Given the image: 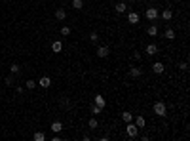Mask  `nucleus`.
<instances>
[{
	"instance_id": "obj_1",
	"label": "nucleus",
	"mask_w": 190,
	"mask_h": 141,
	"mask_svg": "<svg viewBox=\"0 0 190 141\" xmlns=\"http://www.w3.org/2000/svg\"><path fill=\"white\" fill-rule=\"evenodd\" d=\"M154 114H156V116H165V114H167V107H165L163 101H156V103H154Z\"/></svg>"
},
{
	"instance_id": "obj_2",
	"label": "nucleus",
	"mask_w": 190,
	"mask_h": 141,
	"mask_svg": "<svg viewBox=\"0 0 190 141\" xmlns=\"http://www.w3.org/2000/svg\"><path fill=\"white\" fill-rule=\"evenodd\" d=\"M126 133H127V137H133V139H135L137 135H139V128L135 126V122H127V126H126Z\"/></svg>"
},
{
	"instance_id": "obj_3",
	"label": "nucleus",
	"mask_w": 190,
	"mask_h": 141,
	"mask_svg": "<svg viewBox=\"0 0 190 141\" xmlns=\"http://www.w3.org/2000/svg\"><path fill=\"white\" fill-rule=\"evenodd\" d=\"M146 19H150V21H154V19H158L160 17V12L156 8H146Z\"/></svg>"
},
{
	"instance_id": "obj_4",
	"label": "nucleus",
	"mask_w": 190,
	"mask_h": 141,
	"mask_svg": "<svg viewBox=\"0 0 190 141\" xmlns=\"http://www.w3.org/2000/svg\"><path fill=\"white\" fill-rule=\"evenodd\" d=\"M109 54H110L109 46H99L97 48V57H109Z\"/></svg>"
},
{
	"instance_id": "obj_5",
	"label": "nucleus",
	"mask_w": 190,
	"mask_h": 141,
	"mask_svg": "<svg viewBox=\"0 0 190 141\" xmlns=\"http://www.w3.org/2000/svg\"><path fill=\"white\" fill-rule=\"evenodd\" d=\"M38 86H42V88H50L51 86V78L50 76H40V80L36 82Z\"/></svg>"
},
{
	"instance_id": "obj_6",
	"label": "nucleus",
	"mask_w": 190,
	"mask_h": 141,
	"mask_svg": "<svg viewBox=\"0 0 190 141\" xmlns=\"http://www.w3.org/2000/svg\"><path fill=\"white\" fill-rule=\"evenodd\" d=\"M127 21L131 23V25H137V23H139V14H137V12H129V14H127Z\"/></svg>"
},
{
	"instance_id": "obj_7",
	"label": "nucleus",
	"mask_w": 190,
	"mask_h": 141,
	"mask_svg": "<svg viewBox=\"0 0 190 141\" xmlns=\"http://www.w3.org/2000/svg\"><path fill=\"white\" fill-rule=\"evenodd\" d=\"M163 69H165V67H163L162 61H156V63L152 65V71H154L156 74H162V73H163Z\"/></svg>"
},
{
	"instance_id": "obj_8",
	"label": "nucleus",
	"mask_w": 190,
	"mask_h": 141,
	"mask_svg": "<svg viewBox=\"0 0 190 141\" xmlns=\"http://www.w3.org/2000/svg\"><path fill=\"white\" fill-rule=\"evenodd\" d=\"M160 17H162L163 19V21H171V17H173V12H171V10H163V12H162V14H160Z\"/></svg>"
},
{
	"instance_id": "obj_9",
	"label": "nucleus",
	"mask_w": 190,
	"mask_h": 141,
	"mask_svg": "<svg viewBox=\"0 0 190 141\" xmlns=\"http://www.w3.org/2000/svg\"><path fill=\"white\" fill-rule=\"evenodd\" d=\"M158 54V46L156 44H148L146 46V55H156Z\"/></svg>"
},
{
	"instance_id": "obj_10",
	"label": "nucleus",
	"mask_w": 190,
	"mask_h": 141,
	"mask_svg": "<svg viewBox=\"0 0 190 141\" xmlns=\"http://www.w3.org/2000/svg\"><path fill=\"white\" fill-rule=\"evenodd\" d=\"M95 105H97V107H101V109H105V105H107V101H105V97L101 96H95Z\"/></svg>"
},
{
	"instance_id": "obj_11",
	"label": "nucleus",
	"mask_w": 190,
	"mask_h": 141,
	"mask_svg": "<svg viewBox=\"0 0 190 141\" xmlns=\"http://www.w3.org/2000/svg\"><path fill=\"white\" fill-rule=\"evenodd\" d=\"M55 17H57L59 21H63V19L67 17V12H65L63 8H57V10H55Z\"/></svg>"
},
{
	"instance_id": "obj_12",
	"label": "nucleus",
	"mask_w": 190,
	"mask_h": 141,
	"mask_svg": "<svg viewBox=\"0 0 190 141\" xmlns=\"http://www.w3.org/2000/svg\"><path fill=\"white\" fill-rule=\"evenodd\" d=\"M114 8H116L118 14H124V12H127V4H126V2H118Z\"/></svg>"
},
{
	"instance_id": "obj_13",
	"label": "nucleus",
	"mask_w": 190,
	"mask_h": 141,
	"mask_svg": "<svg viewBox=\"0 0 190 141\" xmlns=\"http://www.w3.org/2000/svg\"><path fill=\"white\" fill-rule=\"evenodd\" d=\"M129 74H131L133 78H139L141 74H143V71H141L139 67H131V69H129Z\"/></svg>"
},
{
	"instance_id": "obj_14",
	"label": "nucleus",
	"mask_w": 190,
	"mask_h": 141,
	"mask_svg": "<svg viewBox=\"0 0 190 141\" xmlns=\"http://www.w3.org/2000/svg\"><path fill=\"white\" fill-rule=\"evenodd\" d=\"M163 38L173 40V38H175V31H173V29H165V32H163Z\"/></svg>"
},
{
	"instance_id": "obj_15",
	"label": "nucleus",
	"mask_w": 190,
	"mask_h": 141,
	"mask_svg": "<svg viewBox=\"0 0 190 141\" xmlns=\"http://www.w3.org/2000/svg\"><path fill=\"white\" fill-rule=\"evenodd\" d=\"M51 50H53L55 54H59V52L63 50V44H61V42H59V40H55L53 44H51Z\"/></svg>"
},
{
	"instance_id": "obj_16",
	"label": "nucleus",
	"mask_w": 190,
	"mask_h": 141,
	"mask_svg": "<svg viewBox=\"0 0 190 141\" xmlns=\"http://www.w3.org/2000/svg\"><path fill=\"white\" fill-rule=\"evenodd\" d=\"M51 130H53L55 133H59V132H61V130H63V124L59 122V120H55V122L51 124Z\"/></svg>"
},
{
	"instance_id": "obj_17",
	"label": "nucleus",
	"mask_w": 190,
	"mask_h": 141,
	"mask_svg": "<svg viewBox=\"0 0 190 141\" xmlns=\"http://www.w3.org/2000/svg\"><path fill=\"white\" fill-rule=\"evenodd\" d=\"M145 118H143V116H137V118H135V126L137 128H139V130H141V128H145Z\"/></svg>"
},
{
	"instance_id": "obj_18",
	"label": "nucleus",
	"mask_w": 190,
	"mask_h": 141,
	"mask_svg": "<svg viewBox=\"0 0 190 141\" xmlns=\"http://www.w3.org/2000/svg\"><path fill=\"white\" fill-rule=\"evenodd\" d=\"M32 139H34V141H44L46 139V133L44 132H36L34 135H32Z\"/></svg>"
},
{
	"instance_id": "obj_19",
	"label": "nucleus",
	"mask_w": 190,
	"mask_h": 141,
	"mask_svg": "<svg viewBox=\"0 0 190 141\" xmlns=\"http://www.w3.org/2000/svg\"><path fill=\"white\" fill-rule=\"evenodd\" d=\"M146 32H148V36H156V34H158V27H156V25H150Z\"/></svg>"
},
{
	"instance_id": "obj_20",
	"label": "nucleus",
	"mask_w": 190,
	"mask_h": 141,
	"mask_svg": "<svg viewBox=\"0 0 190 141\" xmlns=\"http://www.w3.org/2000/svg\"><path fill=\"white\" fill-rule=\"evenodd\" d=\"M122 118L126 120V122H131V120H133V113H129V111H126V113H122Z\"/></svg>"
},
{
	"instance_id": "obj_21",
	"label": "nucleus",
	"mask_w": 190,
	"mask_h": 141,
	"mask_svg": "<svg viewBox=\"0 0 190 141\" xmlns=\"http://www.w3.org/2000/svg\"><path fill=\"white\" fill-rule=\"evenodd\" d=\"M90 111H91V113H93V114H101V113H103V109H101V107H97V105H91V107H90Z\"/></svg>"
},
{
	"instance_id": "obj_22",
	"label": "nucleus",
	"mask_w": 190,
	"mask_h": 141,
	"mask_svg": "<svg viewBox=\"0 0 190 141\" xmlns=\"http://www.w3.org/2000/svg\"><path fill=\"white\" fill-rule=\"evenodd\" d=\"M72 8L74 10H82L84 8V2H82V0H72Z\"/></svg>"
},
{
	"instance_id": "obj_23",
	"label": "nucleus",
	"mask_w": 190,
	"mask_h": 141,
	"mask_svg": "<svg viewBox=\"0 0 190 141\" xmlns=\"http://www.w3.org/2000/svg\"><path fill=\"white\" fill-rule=\"evenodd\" d=\"M87 126H90L91 130H95V128L99 126V122H97V120H95V118H90V120H87Z\"/></svg>"
},
{
	"instance_id": "obj_24",
	"label": "nucleus",
	"mask_w": 190,
	"mask_h": 141,
	"mask_svg": "<svg viewBox=\"0 0 190 141\" xmlns=\"http://www.w3.org/2000/svg\"><path fill=\"white\" fill-rule=\"evenodd\" d=\"M25 86H27V90H34V88H36V80H27Z\"/></svg>"
},
{
	"instance_id": "obj_25",
	"label": "nucleus",
	"mask_w": 190,
	"mask_h": 141,
	"mask_svg": "<svg viewBox=\"0 0 190 141\" xmlns=\"http://www.w3.org/2000/svg\"><path fill=\"white\" fill-rule=\"evenodd\" d=\"M10 71H12V74H17L19 71H21V67H19L17 63H14V65H12V67H10Z\"/></svg>"
},
{
	"instance_id": "obj_26",
	"label": "nucleus",
	"mask_w": 190,
	"mask_h": 141,
	"mask_svg": "<svg viewBox=\"0 0 190 141\" xmlns=\"http://www.w3.org/2000/svg\"><path fill=\"white\" fill-rule=\"evenodd\" d=\"M90 40H91V42H97V40H99V34H97V32L93 31V32L90 34Z\"/></svg>"
},
{
	"instance_id": "obj_27",
	"label": "nucleus",
	"mask_w": 190,
	"mask_h": 141,
	"mask_svg": "<svg viewBox=\"0 0 190 141\" xmlns=\"http://www.w3.org/2000/svg\"><path fill=\"white\" fill-rule=\"evenodd\" d=\"M61 34H63V36H68V34H70V27H63L61 29Z\"/></svg>"
},
{
	"instance_id": "obj_28",
	"label": "nucleus",
	"mask_w": 190,
	"mask_h": 141,
	"mask_svg": "<svg viewBox=\"0 0 190 141\" xmlns=\"http://www.w3.org/2000/svg\"><path fill=\"white\" fill-rule=\"evenodd\" d=\"M12 84H14V78L8 76V78H6V86H12Z\"/></svg>"
}]
</instances>
